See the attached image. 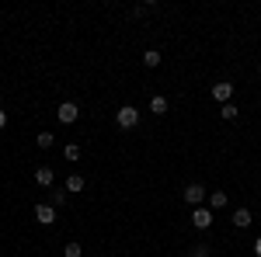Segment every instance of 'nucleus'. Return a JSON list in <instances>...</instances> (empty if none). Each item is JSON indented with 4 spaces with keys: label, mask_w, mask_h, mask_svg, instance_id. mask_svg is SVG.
I'll return each instance as SVG.
<instances>
[{
    "label": "nucleus",
    "mask_w": 261,
    "mask_h": 257,
    "mask_svg": "<svg viewBox=\"0 0 261 257\" xmlns=\"http://www.w3.org/2000/svg\"><path fill=\"white\" fill-rule=\"evenodd\" d=\"M115 125H119V129H136V125H140V111H136L133 104H122L119 111H115Z\"/></svg>",
    "instance_id": "nucleus-1"
},
{
    "label": "nucleus",
    "mask_w": 261,
    "mask_h": 257,
    "mask_svg": "<svg viewBox=\"0 0 261 257\" xmlns=\"http://www.w3.org/2000/svg\"><path fill=\"white\" fill-rule=\"evenodd\" d=\"M56 119H60L63 125H73V122L81 119V108H77L73 101H63L60 108H56Z\"/></svg>",
    "instance_id": "nucleus-2"
},
{
    "label": "nucleus",
    "mask_w": 261,
    "mask_h": 257,
    "mask_svg": "<svg viewBox=\"0 0 261 257\" xmlns=\"http://www.w3.org/2000/svg\"><path fill=\"white\" fill-rule=\"evenodd\" d=\"M185 202H188V205H195V209H199L202 202H205V188H202L199 181H192V184L185 188Z\"/></svg>",
    "instance_id": "nucleus-3"
},
{
    "label": "nucleus",
    "mask_w": 261,
    "mask_h": 257,
    "mask_svg": "<svg viewBox=\"0 0 261 257\" xmlns=\"http://www.w3.org/2000/svg\"><path fill=\"white\" fill-rule=\"evenodd\" d=\"M192 226H195V230H209V226H213V209L199 205V209L192 212Z\"/></svg>",
    "instance_id": "nucleus-4"
},
{
    "label": "nucleus",
    "mask_w": 261,
    "mask_h": 257,
    "mask_svg": "<svg viewBox=\"0 0 261 257\" xmlns=\"http://www.w3.org/2000/svg\"><path fill=\"white\" fill-rule=\"evenodd\" d=\"M213 98L220 101V104H230V101H233V83H226V80H220V83L213 87Z\"/></svg>",
    "instance_id": "nucleus-5"
},
{
    "label": "nucleus",
    "mask_w": 261,
    "mask_h": 257,
    "mask_svg": "<svg viewBox=\"0 0 261 257\" xmlns=\"http://www.w3.org/2000/svg\"><path fill=\"white\" fill-rule=\"evenodd\" d=\"M35 219H39L42 226H53V222H56V209H53V205H35Z\"/></svg>",
    "instance_id": "nucleus-6"
},
{
    "label": "nucleus",
    "mask_w": 261,
    "mask_h": 257,
    "mask_svg": "<svg viewBox=\"0 0 261 257\" xmlns=\"http://www.w3.org/2000/svg\"><path fill=\"white\" fill-rule=\"evenodd\" d=\"M53 167H35V184L39 188H53Z\"/></svg>",
    "instance_id": "nucleus-7"
},
{
    "label": "nucleus",
    "mask_w": 261,
    "mask_h": 257,
    "mask_svg": "<svg viewBox=\"0 0 261 257\" xmlns=\"http://www.w3.org/2000/svg\"><path fill=\"white\" fill-rule=\"evenodd\" d=\"M84 184H87L84 174H70V178H66V191H70V195H77V191H84Z\"/></svg>",
    "instance_id": "nucleus-8"
},
{
    "label": "nucleus",
    "mask_w": 261,
    "mask_h": 257,
    "mask_svg": "<svg viewBox=\"0 0 261 257\" xmlns=\"http://www.w3.org/2000/svg\"><path fill=\"white\" fill-rule=\"evenodd\" d=\"M233 226H237V230H247V226H251V209H237V212H233Z\"/></svg>",
    "instance_id": "nucleus-9"
},
{
    "label": "nucleus",
    "mask_w": 261,
    "mask_h": 257,
    "mask_svg": "<svg viewBox=\"0 0 261 257\" xmlns=\"http://www.w3.org/2000/svg\"><path fill=\"white\" fill-rule=\"evenodd\" d=\"M143 66H146V70L161 66V52H157V49H146V52H143Z\"/></svg>",
    "instance_id": "nucleus-10"
},
{
    "label": "nucleus",
    "mask_w": 261,
    "mask_h": 257,
    "mask_svg": "<svg viewBox=\"0 0 261 257\" xmlns=\"http://www.w3.org/2000/svg\"><path fill=\"white\" fill-rule=\"evenodd\" d=\"M150 111H153V115H167V98H164V94H157V98L150 101Z\"/></svg>",
    "instance_id": "nucleus-11"
},
{
    "label": "nucleus",
    "mask_w": 261,
    "mask_h": 257,
    "mask_svg": "<svg viewBox=\"0 0 261 257\" xmlns=\"http://www.w3.org/2000/svg\"><path fill=\"white\" fill-rule=\"evenodd\" d=\"M63 157L70 160V163H77V160H81V146H77V142H66V146H63Z\"/></svg>",
    "instance_id": "nucleus-12"
},
{
    "label": "nucleus",
    "mask_w": 261,
    "mask_h": 257,
    "mask_svg": "<svg viewBox=\"0 0 261 257\" xmlns=\"http://www.w3.org/2000/svg\"><path fill=\"white\" fill-rule=\"evenodd\" d=\"M226 202H230L226 191H213V195H209V205H213V209H226Z\"/></svg>",
    "instance_id": "nucleus-13"
},
{
    "label": "nucleus",
    "mask_w": 261,
    "mask_h": 257,
    "mask_svg": "<svg viewBox=\"0 0 261 257\" xmlns=\"http://www.w3.org/2000/svg\"><path fill=\"white\" fill-rule=\"evenodd\" d=\"M63 254H66V257H84V247L77 243V240H70V243L63 247Z\"/></svg>",
    "instance_id": "nucleus-14"
},
{
    "label": "nucleus",
    "mask_w": 261,
    "mask_h": 257,
    "mask_svg": "<svg viewBox=\"0 0 261 257\" xmlns=\"http://www.w3.org/2000/svg\"><path fill=\"white\" fill-rule=\"evenodd\" d=\"M220 115H223L226 122H233V119H237V104H233V101H230V104H223V108H220Z\"/></svg>",
    "instance_id": "nucleus-15"
},
{
    "label": "nucleus",
    "mask_w": 261,
    "mask_h": 257,
    "mask_svg": "<svg viewBox=\"0 0 261 257\" xmlns=\"http://www.w3.org/2000/svg\"><path fill=\"white\" fill-rule=\"evenodd\" d=\"M53 142H56V136H53V132H39V150H49Z\"/></svg>",
    "instance_id": "nucleus-16"
},
{
    "label": "nucleus",
    "mask_w": 261,
    "mask_h": 257,
    "mask_svg": "<svg viewBox=\"0 0 261 257\" xmlns=\"http://www.w3.org/2000/svg\"><path fill=\"white\" fill-rule=\"evenodd\" d=\"M60 205H66V188L53 191V209H60Z\"/></svg>",
    "instance_id": "nucleus-17"
},
{
    "label": "nucleus",
    "mask_w": 261,
    "mask_h": 257,
    "mask_svg": "<svg viewBox=\"0 0 261 257\" xmlns=\"http://www.w3.org/2000/svg\"><path fill=\"white\" fill-rule=\"evenodd\" d=\"M188 257H209V247H205V243H195V247L188 250Z\"/></svg>",
    "instance_id": "nucleus-18"
},
{
    "label": "nucleus",
    "mask_w": 261,
    "mask_h": 257,
    "mask_svg": "<svg viewBox=\"0 0 261 257\" xmlns=\"http://www.w3.org/2000/svg\"><path fill=\"white\" fill-rule=\"evenodd\" d=\"M4 125H7V111L0 108V129H4Z\"/></svg>",
    "instance_id": "nucleus-19"
},
{
    "label": "nucleus",
    "mask_w": 261,
    "mask_h": 257,
    "mask_svg": "<svg viewBox=\"0 0 261 257\" xmlns=\"http://www.w3.org/2000/svg\"><path fill=\"white\" fill-rule=\"evenodd\" d=\"M254 254H258V257H261V237H258V240H254Z\"/></svg>",
    "instance_id": "nucleus-20"
},
{
    "label": "nucleus",
    "mask_w": 261,
    "mask_h": 257,
    "mask_svg": "<svg viewBox=\"0 0 261 257\" xmlns=\"http://www.w3.org/2000/svg\"><path fill=\"white\" fill-rule=\"evenodd\" d=\"M258 73H261V63H258Z\"/></svg>",
    "instance_id": "nucleus-21"
}]
</instances>
